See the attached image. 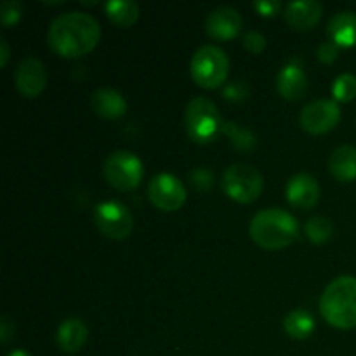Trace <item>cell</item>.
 Segmentation results:
<instances>
[{
    "label": "cell",
    "mask_w": 356,
    "mask_h": 356,
    "mask_svg": "<svg viewBox=\"0 0 356 356\" xmlns=\"http://www.w3.org/2000/svg\"><path fill=\"white\" fill-rule=\"evenodd\" d=\"M101 38L99 23L94 16L80 10L63 13L49 28L47 40L61 58H80L92 51Z\"/></svg>",
    "instance_id": "obj_1"
},
{
    "label": "cell",
    "mask_w": 356,
    "mask_h": 356,
    "mask_svg": "<svg viewBox=\"0 0 356 356\" xmlns=\"http://www.w3.org/2000/svg\"><path fill=\"white\" fill-rule=\"evenodd\" d=\"M250 238L266 250L289 247L299 235L298 219L282 209H264L257 212L249 226Z\"/></svg>",
    "instance_id": "obj_2"
},
{
    "label": "cell",
    "mask_w": 356,
    "mask_h": 356,
    "mask_svg": "<svg viewBox=\"0 0 356 356\" xmlns=\"http://www.w3.org/2000/svg\"><path fill=\"white\" fill-rule=\"evenodd\" d=\"M323 320L336 329L356 327V278L343 275L330 282L320 299Z\"/></svg>",
    "instance_id": "obj_3"
},
{
    "label": "cell",
    "mask_w": 356,
    "mask_h": 356,
    "mask_svg": "<svg viewBox=\"0 0 356 356\" xmlns=\"http://www.w3.org/2000/svg\"><path fill=\"white\" fill-rule=\"evenodd\" d=\"M184 125L188 136L200 145L212 143L225 129L219 108L214 101L205 96H197L188 103L184 111Z\"/></svg>",
    "instance_id": "obj_4"
},
{
    "label": "cell",
    "mask_w": 356,
    "mask_h": 356,
    "mask_svg": "<svg viewBox=\"0 0 356 356\" xmlns=\"http://www.w3.org/2000/svg\"><path fill=\"white\" fill-rule=\"evenodd\" d=\"M228 72L229 59L218 45H202L191 58V79L202 89H218L225 83Z\"/></svg>",
    "instance_id": "obj_5"
},
{
    "label": "cell",
    "mask_w": 356,
    "mask_h": 356,
    "mask_svg": "<svg viewBox=\"0 0 356 356\" xmlns=\"http://www.w3.org/2000/svg\"><path fill=\"white\" fill-rule=\"evenodd\" d=\"M264 181L259 170L247 163H235L225 170L222 190L238 204H250L263 193Z\"/></svg>",
    "instance_id": "obj_6"
},
{
    "label": "cell",
    "mask_w": 356,
    "mask_h": 356,
    "mask_svg": "<svg viewBox=\"0 0 356 356\" xmlns=\"http://www.w3.org/2000/svg\"><path fill=\"white\" fill-rule=\"evenodd\" d=\"M104 177L113 188L131 191L143 179V162L131 152H113L104 160Z\"/></svg>",
    "instance_id": "obj_7"
},
{
    "label": "cell",
    "mask_w": 356,
    "mask_h": 356,
    "mask_svg": "<svg viewBox=\"0 0 356 356\" xmlns=\"http://www.w3.org/2000/svg\"><path fill=\"white\" fill-rule=\"evenodd\" d=\"M94 222H96L97 229L108 238L113 240H124L131 235L132 226V216L129 209L124 204L115 200L101 202L94 209Z\"/></svg>",
    "instance_id": "obj_8"
},
{
    "label": "cell",
    "mask_w": 356,
    "mask_h": 356,
    "mask_svg": "<svg viewBox=\"0 0 356 356\" xmlns=\"http://www.w3.org/2000/svg\"><path fill=\"white\" fill-rule=\"evenodd\" d=\"M148 197L160 211L174 212L186 202V188L172 174H156L148 184Z\"/></svg>",
    "instance_id": "obj_9"
},
{
    "label": "cell",
    "mask_w": 356,
    "mask_h": 356,
    "mask_svg": "<svg viewBox=\"0 0 356 356\" xmlns=\"http://www.w3.org/2000/svg\"><path fill=\"white\" fill-rule=\"evenodd\" d=\"M341 108L334 99H316L306 104L299 117V124L309 134H325L337 127Z\"/></svg>",
    "instance_id": "obj_10"
},
{
    "label": "cell",
    "mask_w": 356,
    "mask_h": 356,
    "mask_svg": "<svg viewBox=\"0 0 356 356\" xmlns=\"http://www.w3.org/2000/svg\"><path fill=\"white\" fill-rule=\"evenodd\" d=\"M14 82H16L17 90L24 97H28V99L37 97L47 86V72H45L44 63L33 56L21 59L16 75H14Z\"/></svg>",
    "instance_id": "obj_11"
},
{
    "label": "cell",
    "mask_w": 356,
    "mask_h": 356,
    "mask_svg": "<svg viewBox=\"0 0 356 356\" xmlns=\"http://www.w3.org/2000/svg\"><path fill=\"white\" fill-rule=\"evenodd\" d=\"M289 204L298 209H313L320 200V184L312 174H296L289 179L285 188Z\"/></svg>",
    "instance_id": "obj_12"
},
{
    "label": "cell",
    "mask_w": 356,
    "mask_h": 356,
    "mask_svg": "<svg viewBox=\"0 0 356 356\" xmlns=\"http://www.w3.org/2000/svg\"><path fill=\"white\" fill-rule=\"evenodd\" d=\"M242 16L233 7H218L205 21V30L216 40H232L242 30Z\"/></svg>",
    "instance_id": "obj_13"
},
{
    "label": "cell",
    "mask_w": 356,
    "mask_h": 356,
    "mask_svg": "<svg viewBox=\"0 0 356 356\" xmlns=\"http://www.w3.org/2000/svg\"><path fill=\"white\" fill-rule=\"evenodd\" d=\"M323 14V6L316 0H298L289 2L285 7V19L294 30L306 31L320 23Z\"/></svg>",
    "instance_id": "obj_14"
},
{
    "label": "cell",
    "mask_w": 356,
    "mask_h": 356,
    "mask_svg": "<svg viewBox=\"0 0 356 356\" xmlns=\"http://www.w3.org/2000/svg\"><path fill=\"white\" fill-rule=\"evenodd\" d=\"M277 89L287 101H299L308 90V79L298 61H291L278 72Z\"/></svg>",
    "instance_id": "obj_15"
},
{
    "label": "cell",
    "mask_w": 356,
    "mask_h": 356,
    "mask_svg": "<svg viewBox=\"0 0 356 356\" xmlns=\"http://www.w3.org/2000/svg\"><path fill=\"white\" fill-rule=\"evenodd\" d=\"M90 106L99 117L118 118L127 111V101L118 90L111 87H101L90 96Z\"/></svg>",
    "instance_id": "obj_16"
},
{
    "label": "cell",
    "mask_w": 356,
    "mask_h": 356,
    "mask_svg": "<svg viewBox=\"0 0 356 356\" xmlns=\"http://www.w3.org/2000/svg\"><path fill=\"white\" fill-rule=\"evenodd\" d=\"M327 35L330 42L339 47H355L356 45V14L343 10L330 17L327 24Z\"/></svg>",
    "instance_id": "obj_17"
},
{
    "label": "cell",
    "mask_w": 356,
    "mask_h": 356,
    "mask_svg": "<svg viewBox=\"0 0 356 356\" xmlns=\"http://www.w3.org/2000/svg\"><path fill=\"white\" fill-rule=\"evenodd\" d=\"M87 334L89 332H87L86 323L76 316H72L59 325L58 332H56V343L65 353H76L86 344Z\"/></svg>",
    "instance_id": "obj_18"
},
{
    "label": "cell",
    "mask_w": 356,
    "mask_h": 356,
    "mask_svg": "<svg viewBox=\"0 0 356 356\" xmlns=\"http://www.w3.org/2000/svg\"><path fill=\"white\" fill-rule=\"evenodd\" d=\"M329 170L339 183H351L356 179V148L343 145L332 152L329 159Z\"/></svg>",
    "instance_id": "obj_19"
},
{
    "label": "cell",
    "mask_w": 356,
    "mask_h": 356,
    "mask_svg": "<svg viewBox=\"0 0 356 356\" xmlns=\"http://www.w3.org/2000/svg\"><path fill=\"white\" fill-rule=\"evenodd\" d=\"M104 9L111 23L120 28L132 26L139 19V13H141L134 0H108Z\"/></svg>",
    "instance_id": "obj_20"
},
{
    "label": "cell",
    "mask_w": 356,
    "mask_h": 356,
    "mask_svg": "<svg viewBox=\"0 0 356 356\" xmlns=\"http://www.w3.org/2000/svg\"><path fill=\"white\" fill-rule=\"evenodd\" d=\"M285 332L292 337V339H308L313 332H315V318L312 313L306 309H294L289 313L284 320Z\"/></svg>",
    "instance_id": "obj_21"
},
{
    "label": "cell",
    "mask_w": 356,
    "mask_h": 356,
    "mask_svg": "<svg viewBox=\"0 0 356 356\" xmlns=\"http://www.w3.org/2000/svg\"><path fill=\"white\" fill-rule=\"evenodd\" d=\"M222 134L228 136L233 148L240 153L252 152L257 145L256 134L249 127H243V125L236 124V122H226L225 129H222Z\"/></svg>",
    "instance_id": "obj_22"
},
{
    "label": "cell",
    "mask_w": 356,
    "mask_h": 356,
    "mask_svg": "<svg viewBox=\"0 0 356 356\" xmlns=\"http://www.w3.org/2000/svg\"><path fill=\"white\" fill-rule=\"evenodd\" d=\"M332 221L323 216H313L306 222V235L313 243H325L332 236Z\"/></svg>",
    "instance_id": "obj_23"
},
{
    "label": "cell",
    "mask_w": 356,
    "mask_h": 356,
    "mask_svg": "<svg viewBox=\"0 0 356 356\" xmlns=\"http://www.w3.org/2000/svg\"><path fill=\"white\" fill-rule=\"evenodd\" d=\"M334 101L339 103H350L356 97V76L353 73H343L337 76L332 83Z\"/></svg>",
    "instance_id": "obj_24"
},
{
    "label": "cell",
    "mask_w": 356,
    "mask_h": 356,
    "mask_svg": "<svg viewBox=\"0 0 356 356\" xmlns=\"http://www.w3.org/2000/svg\"><path fill=\"white\" fill-rule=\"evenodd\" d=\"M250 86L245 80H233L222 87V97L229 103H243L250 96Z\"/></svg>",
    "instance_id": "obj_25"
},
{
    "label": "cell",
    "mask_w": 356,
    "mask_h": 356,
    "mask_svg": "<svg viewBox=\"0 0 356 356\" xmlns=\"http://www.w3.org/2000/svg\"><path fill=\"white\" fill-rule=\"evenodd\" d=\"M23 14V6L19 0H3L0 3V21L3 26H13L21 19Z\"/></svg>",
    "instance_id": "obj_26"
},
{
    "label": "cell",
    "mask_w": 356,
    "mask_h": 356,
    "mask_svg": "<svg viewBox=\"0 0 356 356\" xmlns=\"http://www.w3.org/2000/svg\"><path fill=\"white\" fill-rule=\"evenodd\" d=\"M190 179L193 188H197L198 191H207L211 190L212 184H214V174H212L207 167H198V169L191 170Z\"/></svg>",
    "instance_id": "obj_27"
},
{
    "label": "cell",
    "mask_w": 356,
    "mask_h": 356,
    "mask_svg": "<svg viewBox=\"0 0 356 356\" xmlns=\"http://www.w3.org/2000/svg\"><path fill=\"white\" fill-rule=\"evenodd\" d=\"M243 47L249 52H252V54H259V52H263L264 47H266V38H264V35H261L259 31L250 30L243 35Z\"/></svg>",
    "instance_id": "obj_28"
},
{
    "label": "cell",
    "mask_w": 356,
    "mask_h": 356,
    "mask_svg": "<svg viewBox=\"0 0 356 356\" xmlns=\"http://www.w3.org/2000/svg\"><path fill=\"white\" fill-rule=\"evenodd\" d=\"M316 58L318 61L325 63V65H332L339 58V45H336L334 42H323L316 47Z\"/></svg>",
    "instance_id": "obj_29"
},
{
    "label": "cell",
    "mask_w": 356,
    "mask_h": 356,
    "mask_svg": "<svg viewBox=\"0 0 356 356\" xmlns=\"http://www.w3.org/2000/svg\"><path fill=\"white\" fill-rule=\"evenodd\" d=\"M252 6H254V9H256L257 13L264 17L277 16L282 9L280 0H256Z\"/></svg>",
    "instance_id": "obj_30"
},
{
    "label": "cell",
    "mask_w": 356,
    "mask_h": 356,
    "mask_svg": "<svg viewBox=\"0 0 356 356\" xmlns=\"http://www.w3.org/2000/svg\"><path fill=\"white\" fill-rule=\"evenodd\" d=\"M13 336H14V323L10 322L9 316H2V320H0V341H2V344L9 343Z\"/></svg>",
    "instance_id": "obj_31"
},
{
    "label": "cell",
    "mask_w": 356,
    "mask_h": 356,
    "mask_svg": "<svg viewBox=\"0 0 356 356\" xmlns=\"http://www.w3.org/2000/svg\"><path fill=\"white\" fill-rule=\"evenodd\" d=\"M9 45H7L6 38H0V66H6L9 61Z\"/></svg>",
    "instance_id": "obj_32"
},
{
    "label": "cell",
    "mask_w": 356,
    "mask_h": 356,
    "mask_svg": "<svg viewBox=\"0 0 356 356\" xmlns=\"http://www.w3.org/2000/svg\"><path fill=\"white\" fill-rule=\"evenodd\" d=\"M7 356H31V355L24 350H14V351H10Z\"/></svg>",
    "instance_id": "obj_33"
}]
</instances>
